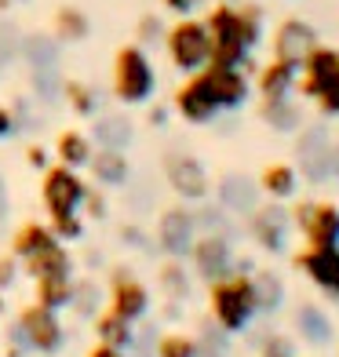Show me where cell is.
Wrapping results in <instances>:
<instances>
[{"label":"cell","instance_id":"cell-46","mask_svg":"<svg viewBox=\"0 0 339 357\" xmlns=\"http://www.w3.org/2000/svg\"><path fill=\"white\" fill-rule=\"evenodd\" d=\"M15 132H19V121H15V109L8 102H0V142L11 139Z\"/></svg>","mask_w":339,"mask_h":357},{"label":"cell","instance_id":"cell-19","mask_svg":"<svg viewBox=\"0 0 339 357\" xmlns=\"http://www.w3.org/2000/svg\"><path fill=\"white\" fill-rule=\"evenodd\" d=\"M88 183L103 190H124L132 183V157L124 150H110V146H95V153L88 160Z\"/></svg>","mask_w":339,"mask_h":357},{"label":"cell","instance_id":"cell-43","mask_svg":"<svg viewBox=\"0 0 339 357\" xmlns=\"http://www.w3.org/2000/svg\"><path fill=\"white\" fill-rule=\"evenodd\" d=\"M117 234H121V245H128V248H146V230H142L139 222H121Z\"/></svg>","mask_w":339,"mask_h":357},{"label":"cell","instance_id":"cell-5","mask_svg":"<svg viewBox=\"0 0 339 357\" xmlns=\"http://www.w3.org/2000/svg\"><path fill=\"white\" fill-rule=\"evenodd\" d=\"M160 178H165V186L172 190V197L183 201V204H204L216 190L212 175H208V165L197 153L183 150V146L160 153Z\"/></svg>","mask_w":339,"mask_h":357},{"label":"cell","instance_id":"cell-1","mask_svg":"<svg viewBox=\"0 0 339 357\" xmlns=\"http://www.w3.org/2000/svg\"><path fill=\"white\" fill-rule=\"evenodd\" d=\"M201 22L208 29V66H234V70H245L248 77L259 70L252 62V52L266 37L263 4H255V0H245V4L216 0L201 15Z\"/></svg>","mask_w":339,"mask_h":357},{"label":"cell","instance_id":"cell-12","mask_svg":"<svg viewBox=\"0 0 339 357\" xmlns=\"http://www.w3.org/2000/svg\"><path fill=\"white\" fill-rule=\"evenodd\" d=\"M292 234H296L292 230V215H288L285 204L259 201L248 212V237H252V245L259 252H266V255H285Z\"/></svg>","mask_w":339,"mask_h":357},{"label":"cell","instance_id":"cell-29","mask_svg":"<svg viewBox=\"0 0 339 357\" xmlns=\"http://www.w3.org/2000/svg\"><path fill=\"white\" fill-rule=\"evenodd\" d=\"M91 335H95V343H110V347H121V350L135 347V324H128L124 317L110 314L106 306L91 317Z\"/></svg>","mask_w":339,"mask_h":357},{"label":"cell","instance_id":"cell-24","mask_svg":"<svg viewBox=\"0 0 339 357\" xmlns=\"http://www.w3.org/2000/svg\"><path fill=\"white\" fill-rule=\"evenodd\" d=\"M77 291V273H44L33 278V303L47 306V310H70Z\"/></svg>","mask_w":339,"mask_h":357},{"label":"cell","instance_id":"cell-14","mask_svg":"<svg viewBox=\"0 0 339 357\" xmlns=\"http://www.w3.org/2000/svg\"><path fill=\"white\" fill-rule=\"evenodd\" d=\"M339 80V52L332 44H317L310 55L299 62V77H296V99L314 102L329 84Z\"/></svg>","mask_w":339,"mask_h":357},{"label":"cell","instance_id":"cell-15","mask_svg":"<svg viewBox=\"0 0 339 357\" xmlns=\"http://www.w3.org/2000/svg\"><path fill=\"white\" fill-rule=\"evenodd\" d=\"M212 102L219 106V113H237L252 99V77L245 70H234V66H204L197 70Z\"/></svg>","mask_w":339,"mask_h":357},{"label":"cell","instance_id":"cell-52","mask_svg":"<svg viewBox=\"0 0 339 357\" xmlns=\"http://www.w3.org/2000/svg\"><path fill=\"white\" fill-rule=\"evenodd\" d=\"M336 52H339V47H336Z\"/></svg>","mask_w":339,"mask_h":357},{"label":"cell","instance_id":"cell-4","mask_svg":"<svg viewBox=\"0 0 339 357\" xmlns=\"http://www.w3.org/2000/svg\"><path fill=\"white\" fill-rule=\"evenodd\" d=\"M11 332L26 343L29 354H37V357H59L62 347H66V324H62V314L59 310H47V306L40 303H22L19 310H15V324H11Z\"/></svg>","mask_w":339,"mask_h":357},{"label":"cell","instance_id":"cell-33","mask_svg":"<svg viewBox=\"0 0 339 357\" xmlns=\"http://www.w3.org/2000/svg\"><path fill=\"white\" fill-rule=\"evenodd\" d=\"M252 281H255V291H259V310L263 314L278 310V306L285 303V281H281V273H273V270H252Z\"/></svg>","mask_w":339,"mask_h":357},{"label":"cell","instance_id":"cell-6","mask_svg":"<svg viewBox=\"0 0 339 357\" xmlns=\"http://www.w3.org/2000/svg\"><path fill=\"white\" fill-rule=\"evenodd\" d=\"M88 178L84 172L66 168V165H47L40 172V186H37V197L44 208V219H62V215H77L80 204H84V193H88Z\"/></svg>","mask_w":339,"mask_h":357},{"label":"cell","instance_id":"cell-51","mask_svg":"<svg viewBox=\"0 0 339 357\" xmlns=\"http://www.w3.org/2000/svg\"><path fill=\"white\" fill-rule=\"evenodd\" d=\"M11 8V0H0V11H8Z\"/></svg>","mask_w":339,"mask_h":357},{"label":"cell","instance_id":"cell-21","mask_svg":"<svg viewBox=\"0 0 339 357\" xmlns=\"http://www.w3.org/2000/svg\"><path fill=\"white\" fill-rule=\"evenodd\" d=\"M91 153H95V139H91V132H84V128H62V132L55 135V146H52V160H55V165L84 172Z\"/></svg>","mask_w":339,"mask_h":357},{"label":"cell","instance_id":"cell-9","mask_svg":"<svg viewBox=\"0 0 339 357\" xmlns=\"http://www.w3.org/2000/svg\"><path fill=\"white\" fill-rule=\"evenodd\" d=\"M165 55L172 62V70H179L183 77L197 73L208 66V29L197 15H186V19H175L165 29Z\"/></svg>","mask_w":339,"mask_h":357},{"label":"cell","instance_id":"cell-39","mask_svg":"<svg viewBox=\"0 0 339 357\" xmlns=\"http://www.w3.org/2000/svg\"><path fill=\"white\" fill-rule=\"evenodd\" d=\"M296 339L288 332H270L259 343V357H296Z\"/></svg>","mask_w":339,"mask_h":357},{"label":"cell","instance_id":"cell-30","mask_svg":"<svg viewBox=\"0 0 339 357\" xmlns=\"http://www.w3.org/2000/svg\"><path fill=\"white\" fill-rule=\"evenodd\" d=\"M296 332H299L303 343H310V347H325L329 339H332V321H329V314L321 310V306L303 303L299 310H296Z\"/></svg>","mask_w":339,"mask_h":357},{"label":"cell","instance_id":"cell-50","mask_svg":"<svg viewBox=\"0 0 339 357\" xmlns=\"http://www.w3.org/2000/svg\"><path fill=\"white\" fill-rule=\"evenodd\" d=\"M4 296H8V291H0V317L8 314V299H4Z\"/></svg>","mask_w":339,"mask_h":357},{"label":"cell","instance_id":"cell-28","mask_svg":"<svg viewBox=\"0 0 339 357\" xmlns=\"http://www.w3.org/2000/svg\"><path fill=\"white\" fill-rule=\"evenodd\" d=\"M259 121L270 132H281V135L303 132V106L296 95L292 99H278V102H259Z\"/></svg>","mask_w":339,"mask_h":357},{"label":"cell","instance_id":"cell-10","mask_svg":"<svg viewBox=\"0 0 339 357\" xmlns=\"http://www.w3.org/2000/svg\"><path fill=\"white\" fill-rule=\"evenodd\" d=\"M197 204H183V201H172L160 208V215L153 222V245L160 248V255H172V259H186L193 241H197Z\"/></svg>","mask_w":339,"mask_h":357},{"label":"cell","instance_id":"cell-36","mask_svg":"<svg viewBox=\"0 0 339 357\" xmlns=\"http://www.w3.org/2000/svg\"><path fill=\"white\" fill-rule=\"evenodd\" d=\"M70 310H77L80 317H95L103 310V303H99V284H95L91 278L84 281H77V291H73V306Z\"/></svg>","mask_w":339,"mask_h":357},{"label":"cell","instance_id":"cell-40","mask_svg":"<svg viewBox=\"0 0 339 357\" xmlns=\"http://www.w3.org/2000/svg\"><path fill=\"white\" fill-rule=\"evenodd\" d=\"M22 281V266L11 252H0V291H11L15 284Z\"/></svg>","mask_w":339,"mask_h":357},{"label":"cell","instance_id":"cell-31","mask_svg":"<svg viewBox=\"0 0 339 357\" xmlns=\"http://www.w3.org/2000/svg\"><path fill=\"white\" fill-rule=\"evenodd\" d=\"M59 95H62V102H66V109L73 113V117H80V121H91L95 113H99V95H95V88L88 84V80L66 77Z\"/></svg>","mask_w":339,"mask_h":357},{"label":"cell","instance_id":"cell-3","mask_svg":"<svg viewBox=\"0 0 339 357\" xmlns=\"http://www.w3.org/2000/svg\"><path fill=\"white\" fill-rule=\"evenodd\" d=\"M110 95L121 106H150L157 95V70L150 52L132 44H121L110 59Z\"/></svg>","mask_w":339,"mask_h":357},{"label":"cell","instance_id":"cell-37","mask_svg":"<svg viewBox=\"0 0 339 357\" xmlns=\"http://www.w3.org/2000/svg\"><path fill=\"white\" fill-rule=\"evenodd\" d=\"M80 215H84L88 222H106V219H110V190L88 186L84 204H80Z\"/></svg>","mask_w":339,"mask_h":357},{"label":"cell","instance_id":"cell-42","mask_svg":"<svg viewBox=\"0 0 339 357\" xmlns=\"http://www.w3.org/2000/svg\"><path fill=\"white\" fill-rule=\"evenodd\" d=\"M314 109L321 113V117H339V80L336 84H329L325 91L314 99Z\"/></svg>","mask_w":339,"mask_h":357},{"label":"cell","instance_id":"cell-38","mask_svg":"<svg viewBox=\"0 0 339 357\" xmlns=\"http://www.w3.org/2000/svg\"><path fill=\"white\" fill-rule=\"evenodd\" d=\"M165 22H160V15L146 11V15H139V22H135V44L139 47H150V44H160L165 40Z\"/></svg>","mask_w":339,"mask_h":357},{"label":"cell","instance_id":"cell-8","mask_svg":"<svg viewBox=\"0 0 339 357\" xmlns=\"http://www.w3.org/2000/svg\"><path fill=\"white\" fill-rule=\"evenodd\" d=\"M106 310L124 317L128 324L146 321L153 310V291L150 284L128 263H113L110 266V281H106Z\"/></svg>","mask_w":339,"mask_h":357},{"label":"cell","instance_id":"cell-48","mask_svg":"<svg viewBox=\"0 0 339 357\" xmlns=\"http://www.w3.org/2000/svg\"><path fill=\"white\" fill-rule=\"evenodd\" d=\"M0 357H29V350H26V343L15 332H8V343H4V354Z\"/></svg>","mask_w":339,"mask_h":357},{"label":"cell","instance_id":"cell-27","mask_svg":"<svg viewBox=\"0 0 339 357\" xmlns=\"http://www.w3.org/2000/svg\"><path fill=\"white\" fill-rule=\"evenodd\" d=\"M259 204V190H255V178H245V175H223L219 183V208L226 212H252Z\"/></svg>","mask_w":339,"mask_h":357},{"label":"cell","instance_id":"cell-32","mask_svg":"<svg viewBox=\"0 0 339 357\" xmlns=\"http://www.w3.org/2000/svg\"><path fill=\"white\" fill-rule=\"evenodd\" d=\"M132 121L128 117H103L99 124L91 128V139L95 146H110V150H128V142H132Z\"/></svg>","mask_w":339,"mask_h":357},{"label":"cell","instance_id":"cell-18","mask_svg":"<svg viewBox=\"0 0 339 357\" xmlns=\"http://www.w3.org/2000/svg\"><path fill=\"white\" fill-rule=\"evenodd\" d=\"M296 77H299V66H296V62L266 59L263 66L252 73V91L259 95V102L292 99V95H296Z\"/></svg>","mask_w":339,"mask_h":357},{"label":"cell","instance_id":"cell-34","mask_svg":"<svg viewBox=\"0 0 339 357\" xmlns=\"http://www.w3.org/2000/svg\"><path fill=\"white\" fill-rule=\"evenodd\" d=\"M153 357H201V343L186 332H160L153 339Z\"/></svg>","mask_w":339,"mask_h":357},{"label":"cell","instance_id":"cell-47","mask_svg":"<svg viewBox=\"0 0 339 357\" xmlns=\"http://www.w3.org/2000/svg\"><path fill=\"white\" fill-rule=\"evenodd\" d=\"M84 357H132V354L121 350V347H110V343H91L84 350Z\"/></svg>","mask_w":339,"mask_h":357},{"label":"cell","instance_id":"cell-16","mask_svg":"<svg viewBox=\"0 0 339 357\" xmlns=\"http://www.w3.org/2000/svg\"><path fill=\"white\" fill-rule=\"evenodd\" d=\"M317 44H321L317 26L299 19V15H288V19H281L270 33V59H285V62H296L299 66Z\"/></svg>","mask_w":339,"mask_h":357},{"label":"cell","instance_id":"cell-2","mask_svg":"<svg viewBox=\"0 0 339 357\" xmlns=\"http://www.w3.org/2000/svg\"><path fill=\"white\" fill-rule=\"evenodd\" d=\"M208 299V317L223 335H245L255 317H259V291H255L252 270H234L226 278L204 284Z\"/></svg>","mask_w":339,"mask_h":357},{"label":"cell","instance_id":"cell-17","mask_svg":"<svg viewBox=\"0 0 339 357\" xmlns=\"http://www.w3.org/2000/svg\"><path fill=\"white\" fill-rule=\"evenodd\" d=\"M292 266L325 299L339 303V248H299L292 252Z\"/></svg>","mask_w":339,"mask_h":357},{"label":"cell","instance_id":"cell-20","mask_svg":"<svg viewBox=\"0 0 339 357\" xmlns=\"http://www.w3.org/2000/svg\"><path fill=\"white\" fill-rule=\"evenodd\" d=\"M299 183H303V175L292 160H270L255 175V190L273 204H292L299 197Z\"/></svg>","mask_w":339,"mask_h":357},{"label":"cell","instance_id":"cell-49","mask_svg":"<svg viewBox=\"0 0 339 357\" xmlns=\"http://www.w3.org/2000/svg\"><path fill=\"white\" fill-rule=\"evenodd\" d=\"M8 212V186H4V178H0V215Z\"/></svg>","mask_w":339,"mask_h":357},{"label":"cell","instance_id":"cell-7","mask_svg":"<svg viewBox=\"0 0 339 357\" xmlns=\"http://www.w3.org/2000/svg\"><path fill=\"white\" fill-rule=\"evenodd\" d=\"M292 230L303 237V248H339V204L325 197H296L288 204Z\"/></svg>","mask_w":339,"mask_h":357},{"label":"cell","instance_id":"cell-35","mask_svg":"<svg viewBox=\"0 0 339 357\" xmlns=\"http://www.w3.org/2000/svg\"><path fill=\"white\" fill-rule=\"evenodd\" d=\"M44 222L52 226V234L62 241V245H70V248L88 237V219L80 215V212L77 215H62V219H44Z\"/></svg>","mask_w":339,"mask_h":357},{"label":"cell","instance_id":"cell-44","mask_svg":"<svg viewBox=\"0 0 339 357\" xmlns=\"http://www.w3.org/2000/svg\"><path fill=\"white\" fill-rule=\"evenodd\" d=\"M157 4L165 8L168 15H175V19H186V15H193L204 0H157Z\"/></svg>","mask_w":339,"mask_h":357},{"label":"cell","instance_id":"cell-13","mask_svg":"<svg viewBox=\"0 0 339 357\" xmlns=\"http://www.w3.org/2000/svg\"><path fill=\"white\" fill-rule=\"evenodd\" d=\"M168 106H172L175 117H179L183 124H190V128H208V124H216V117H219V106L212 102V95H208L201 73L183 77L179 84H175Z\"/></svg>","mask_w":339,"mask_h":357},{"label":"cell","instance_id":"cell-41","mask_svg":"<svg viewBox=\"0 0 339 357\" xmlns=\"http://www.w3.org/2000/svg\"><path fill=\"white\" fill-rule=\"evenodd\" d=\"M22 160H26V168H33L37 175L52 165V150H47L44 142H26V150H22Z\"/></svg>","mask_w":339,"mask_h":357},{"label":"cell","instance_id":"cell-26","mask_svg":"<svg viewBox=\"0 0 339 357\" xmlns=\"http://www.w3.org/2000/svg\"><path fill=\"white\" fill-rule=\"evenodd\" d=\"M52 37L62 40V44H80L91 37V19L84 8L77 4H59L55 15H52Z\"/></svg>","mask_w":339,"mask_h":357},{"label":"cell","instance_id":"cell-25","mask_svg":"<svg viewBox=\"0 0 339 357\" xmlns=\"http://www.w3.org/2000/svg\"><path fill=\"white\" fill-rule=\"evenodd\" d=\"M22 266V278H44V273H73V266H77V259H73V252H70V245H62V241H52L44 252H37V255H29L26 263H19Z\"/></svg>","mask_w":339,"mask_h":357},{"label":"cell","instance_id":"cell-23","mask_svg":"<svg viewBox=\"0 0 339 357\" xmlns=\"http://www.w3.org/2000/svg\"><path fill=\"white\" fill-rule=\"evenodd\" d=\"M52 241H59L55 234H52V226H47L44 219H26V222H19L11 230V237H8V252L19 259V263H26L29 255H37V252H44Z\"/></svg>","mask_w":339,"mask_h":357},{"label":"cell","instance_id":"cell-11","mask_svg":"<svg viewBox=\"0 0 339 357\" xmlns=\"http://www.w3.org/2000/svg\"><path fill=\"white\" fill-rule=\"evenodd\" d=\"M299 175L306 183H332L339 178V139L329 135V128H306L296 139Z\"/></svg>","mask_w":339,"mask_h":357},{"label":"cell","instance_id":"cell-53","mask_svg":"<svg viewBox=\"0 0 339 357\" xmlns=\"http://www.w3.org/2000/svg\"><path fill=\"white\" fill-rule=\"evenodd\" d=\"M296 357H299V354H296Z\"/></svg>","mask_w":339,"mask_h":357},{"label":"cell","instance_id":"cell-45","mask_svg":"<svg viewBox=\"0 0 339 357\" xmlns=\"http://www.w3.org/2000/svg\"><path fill=\"white\" fill-rule=\"evenodd\" d=\"M168 117H172V106H168V102H150V106H146V124H150V128H165Z\"/></svg>","mask_w":339,"mask_h":357},{"label":"cell","instance_id":"cell-22","mask_svg":"<svg viewBox=\"0 0 339 357\" xmlns=\"http://www.w3.org/2000/svg\"><path fill=\"white\" fill-rule=\"evenodd\" d=\"M153 281L160 288V296H168L172 303H186L190 299V291H193V270L186 266V259H172L165 255L157 263V273H153Z\"/></svg>","mask_w":339,"mask_h":357}]
</instances>
